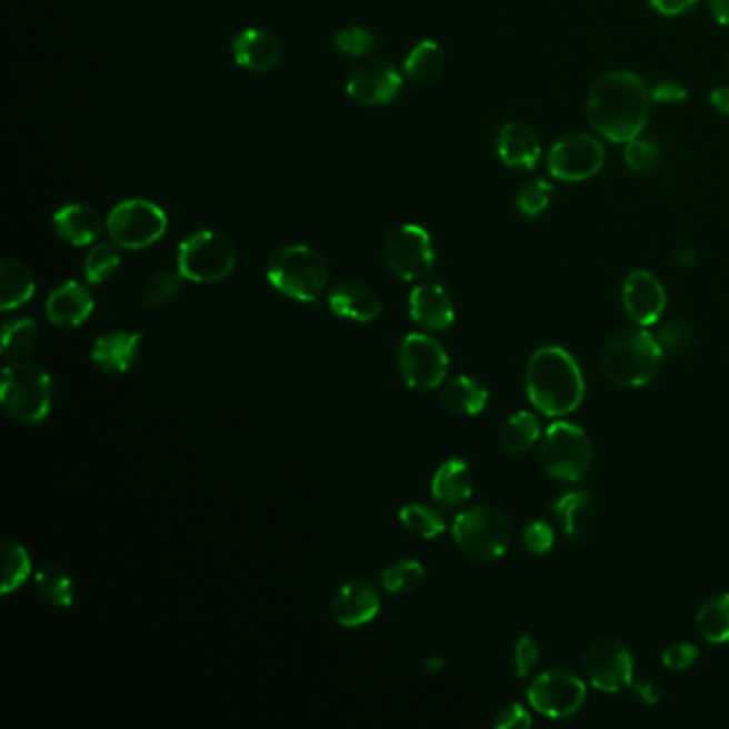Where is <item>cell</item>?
<instances>
[{"label": "cell", "mask_w": 729, "mask_h": 729, "mask_svg": "<svg viewBox=\"0 0 729 729\" xmlns=\"http://www.w3.org/2000/svg\"><path fill=\"white\" fill-rule=\"evenodd\" d=\"M268 281L287 298L314 302L326 289L328 263L314 249L291 244L270 257Z\"/></svg>", "instance_id": "cell-4"}, {"label": "cell", "mask_w": 729, "mask_h": 729, "mask_svg": "<svg viewBox=\"0 0 729 729\" xmlns=\"http://www.w3.org/2000/svg\"><path fill=\"white\" fill-rule=\"evenodd\" d=\"M522 541H525V548L535 555V557H543L552 550L555 546V529L548 520H531L527 527H525V533H522Z\"/></svg>", "instance_id": "cell-42"}, {"label": "cell", "mask_w": 729, "mask_h": 729, "mask_svg": "<svg viewBox=\"0 0 729 729\" xmlns=\"http://www.w3.org/2000/svg\"><path fill=\"white\" fill-rule=\"evenodd\" d=\"M451 535L465 557L473 561H497L509 548L511 527L506 513L497 507L477 506L456 516Z\"/></svg>", "instance_id": "cell-5"}, {"label": "cell", "mask_w": 729, "mask_h": 729, "mask_svg": "<svg viewBox=\"0 0 729 729\" xmlns=\"http://www.w3.org/2000/svg\"><path fill=\"white\" fill-rule=\"evenodd\" d=\"M531 726H533L531 712L518 701L507 703L506 708L495 719V728L497 729H529Z\"/></svg>", "instance_id": "cell-46"}, {"label": "cell", "mask_w": 729, "mask_h": 729, "mask_svg": "<svg viewBox=\"0 0 729 729\" xmlns=\"http://www.w3.org/2000/svg\"><path fill=\"white\" fill-rule=\"evenodd\" d=\"M676 259H678V263H682V266H691V263L696 261V253H693V249H682V251H678Z\"/></svg>", "instance_id": "cell-52"}, {"label": "cell", "mask_w": 729, "mask_h": 729, "mask_svg": "<svg viewBox=\"0 0 729 729\" xmlns=\"http://www.w3.org/2000/svg\"><path fill=\"white\" fill-rule=\"evenodd\" d=\"M34 585L39 595L58 608H69L73 603L76 597V589H73V580L69 578V573H64L58 567H43L34 573Z\"/></svg>", "instance_id": "cell-32"}, {"label": "cell", "mask_w": 729, "mask_h": 729, "mask_svg": "<svg viewBox=\"0 0 729 729\" xmlns=\"http://www.w3.org/2000/svg\"><path fill=\"white\" fill-rule=\"evenodd\" d=\"M582 672L597 691L618 693L633 682V655L625 642L601 638L585 650Z\"/></svg>", "instance_id": "cell-12"}, {"label": "cell", "mask_w": 729, "mask_h": 729, "mask_svg": "<svg viewBox=\"0 0 729 729\" xmlns=\"http://www.w3.org/2000/svg\"><path fill=\"white\" fill-rule=\"evenodd\" d=\"M661 161V148L648 138H633L625 143V163L633 173H650Z\"/></svg>", "instance_id": "cell-39"}, {"label": "cell", "mask_w": 729, "mask_h": 729, "mask_svg": "<svg viewBox=\"0 0 729 729\" xmlns=\"http://www.w3.org/2000/svg\"><path fill=\"white\" fill-rule=\"evenodd\" d=\"M386 257L402 281H418L435 266V249L430 233L420 224H402L393 231L386 247Z\"/></svg>", "instance_id": "cell-14"}, {"label": "cell", "mask_w": 729, "mask_h": 729, "mask_svg": "<svg viewBox=\"0 0 729 729\" xmlns=\"http://www.w3.org/2000/svg\"><path fill=\"white\" fill-rule=\"evenodd\" d=\"M629 689H631V693L638 700L642 701V703H648V706H652V703L661 700V687L655 685L652 680H633L629 685Z\"/></svg>", "instance_id": "cell-49"}, {"label": "cell", "mask_w": 729, "mask_h": 729, "mask_svg": "<svg viewBox=\"0 0 729 729\" xmlns=\"http://www.w3.org/2000/svg\"><path fill=\"white\" fill-rule=\"evenodd\" d=\"M141 334L110 332L99 338L92 347V362L106 372L122 375L140 358Z\"/></svg>", "instance_id": "cell-23"}, {"label": "cell", "mask_w": 729, "mask_h": 729, "mask_svg": "<svg viewBox=\"0 0 729 729\" xmlns=\"http://www.w3.org/2000/svg\"><path fill=\"white\" fill-rule=\"evenodd\" d=\"M539 460L552 479L562 483L580 481L592 462L589 435L571 421H552L541 437Z\"/></svg>", "instance_id": "cell-7"}, {"label": "cell", "mask_w": 729, "mask_h": 729, "mask_svg": "<svg viewBox=\"0 0 729 729\" xmlns=\"http://www.w3.org/2000/svg\"><path fill=\"white\" fill-rule=\"evenodd\" d=\"M698 657H700V648L691 642H676L661 652L663 666L672 672L689 670L698 661Z\"/></svg>", "instance_id": "cell-45"}, {"label": "cell", "mask_w": 729, "mask_h": 729, "mask_svg": "<svg viewBox=\"0 0 729 729\" xmlns=\"http://www.w3.org/2000/svg\"><path fill=\"white\" fill-rule=\"evenodd\" d=\"M497 154L507 168L535 169L541 159V143L531 127L507 122L497 136Z\"/></svg>", "instance_id": "cell-21"}, {"label": "cell", "mask_w": 729, "mask_h": 729, "mask_svg": "<svg viewBox=\"0 0 729 729\" xmlns=\"http://www.w3.org/2000/svg\"><path fill=\"white\" fill-rule=\"evenodd\" d=\"M118 244L116 242H99L94 244L84 261L86 281L92 284H103L110 281L116 270L120 268V253H118Z\"/></svg>", "instance_id": "cell-36"}, {"label": "cell", "mask_w": 729, "mask_h": 729, "mask_svg": "<svg viewBox=\"0 0 729 729\" xmlns=\"http://www.w3.org/2000/svg\"><path fill=\"white\" fill-rule=\"evenodd\" d=\"M334 46L338 52L349 54V57H366L377 48V39L370 30L351 27V29L340 30L334 37Z\"/></svg>", "instance_id": "cell-40"}, {"label": "cell", "mask_w": 729, "mask_h": 729, "mask_svg": "<svg viewBox=\"0 0 729 729\" xmlns=\"http://www.w3.org/2000/svg\"><path fill=\"white\" fill-rule=\"evenodd\" d=\"M106 224L120 249L140 251L166 236L168 214L148 199H127L113 208Z\"/></svg>", "instance_id": "cell-9"}, {"label": "cell", "mask_w": 729, "mask_h": 729, "mask_svg": "<svg viewBox=\"0 0 729 729\" xmlns=\"http://www.w3.org/2000/svg\"><path fill=\"white\" fill-rule=\"evenodd\" d=\"M473 495V476L467 462L448 460L432 477V499L446 509L465 506Z\"/></svg>", "instance_id": "cell-24"}, {"label": "cell", "mask_w": 729, "mask_h": 729, "mask_svg": "<svg viewBox=\"0 0 729 729\" xmlns=\"http://www.w3.org/2000/svg\"><path fill=\"white\" fill-rule=\"evenodd\" d=\"M231 57L240 67L263 73V71L274 69L281 62V41L268 30H242L231 41Z\"/></svg>", "instance_id": "cell-18"}, {"label": "cell", "mask_w": 729, "mask_h": 729, "mask_svg": "<svg viewBox=\"0 0 729 729\" xmlns=\"http://www.w3.org/2000/svg\"><path fill=\"white\" fill-rule=\"evenodd\" d=\"M381 610V599L366 580H353L338 590L332 601V615L340 627L356 629L370 622Z\"/></svg>", "instance_id": "cell-17"}, {"label": "cell", "mask_w": 729, "mask_h": 729, "mask_svg": "<svg viewBox=\"0 0 729 729\" xmlns=\"http://www.w3.org/2000/svg\"><path fill=\"white\" fill-rule=\"evenodd\" d=\"M34 293V279L29 268L4 259L0 263V309L13 310L27 304Z\"/></svg>", "instance_id": "cell-28"}, {"label": "cell", "mask_w": 729, "mask_h": 729, "mask_svg": "<svg viewBox=\"0 0 729 729\" xmlns=\"http://www.w3.org/2000/svg\"><path fill=\"white\" fill-rule=\"evenodd\" d=\"M710 11L721 27L729 29V0H710Z\"/></svg>", "instance_id": "cell-51"}, {"label": "cell", "mask_w": 729, "mask_h": 729, "mask_svg": "<svg viewBox=\"0 0 729 729\" xmlns=\"http://www.w3.org/2000/svg\"><path fill=\"white\" fill-rule=\"evenodd\" d=\"M236 268L233 244L217 231H196L178 249V272L193 282L223 281Z\"/></svg>", "instance_id": "cell-8"}, {"label": "cell", "mask_w": 729, "mask_h": 729, "mask_svg": "<svg viewBox=\"0 0 729 729\" xmlns=\"http://www.w3.org/2000/svg\"><path fill=\"white\" fill-rule=\"evenodd\" d=\"M400 88L402 76L388 60H366L347 80L349 97L364 106H386L398 97Z\"/></svg>", "instance_id": "cell-16"}, {"label": "cell", "mask_w": 729, "mask_h": 729, "mask_svg": "<svg viewBox=\"0 0 729 729\" xmlns=\"http://www.w3.org/2000/svg\"><path fill=\"white\" fill-rule=\"evenodd\" d=\"M606 163V148L589 133L565 136L550 148L548 169L562 182H585Z\"/></svg>", "instance_id": "cell-13"}, {"label": "cell", "mask_w": 729, "mask_h": 729, "mask_svg": "<svg viewBox=\"0 0 729 729\" xmlns=\"http://www.w3.org/2000/svg\"><path fill=\"white\" fill-rule=\"evenodd\" d=\"M655 338L659 340L663 351H682L693 340V326L682 319H673L670 323H663Z\"/></svg>", "instance_id": "cell-43"}, {"label": "cell", "mask_w": 729, "mask_h": 729, "mask_svg": "<svg viewBox=\"0 0 729 729\" xmlns=\"http://www.w3.org/2000/svg\"><path fill=\"white\" fill-rule=\"evenodd\" d=\"M0 400L13 420L39 423L52 407V379L41 366L16 362L2 370Z\"/></svg>", "instance_id": "cell-6"}, {"label": "cell", "mask_w": 729, "mask_h": 729, "mask_svg": "<svg viewBox=\"0 0 729 729\" xmlns=\"http://www.w3.org/2000/svg\"><path fill=\"white\" fill-rule=\"evenodd\" d=\"M668 304L661 281L648 270H633L622 282V307L638 328L659 323Z\"/></svg>", "instance_id": "cell-15"}, {"label": "cell", "mask_w": 729, "mask_h": 729, "mask_svg": "<svg viewBox=\"0 0 729 729\" xmlns=\"http://www.w3.org/2000/svg\"><path fill=\"white\" fill-rule=\"evenodd\" d=\"M54 229L64 242L88 247L103 233V221L94 208L86 203H69L54 214Z\"/></svg>", "instance_id": "cell-22"}, {"label": "cell", "mask_w": 729, "mask_h": 729, "mask_svg": "<svg viewBox=\"0 0 729 729\" xmlns=\"http://www.w3.org/2000/svg\"><path fill=\"white\" fill-rule=\"evenodd\" d=\"M541 650L533 636H522L518 638L516 648H513V672L518 678H529L535 672L539 663Z\"/></svg>", "instance_id": "cell-44"}, {"label": "cell", "mask_w": 729, "mask_h": 729, "mask_svg": "<svg viewBox=\"0 0 729 729\" xmlns=\"http://www.w3.org/2000/svg\"><path fill=\"white\" fill-rule=\"evenodd\" d=\"M30 576L29 552L13 541L2 543V595L20 589Z\"/></svg>", "instance_id": "cell-35"}, {"label": "cell", "mask_w": 729, "mask_h": 729, "mask_svg": "<svg viewBox=\"0 0 729 729\" xmlns=\"http://www.w3.org/2000/svg\"><path fill=\"white\" fill-rule=\"evenodd\" d=\"M701 638L710 645L729 642V592L710 597L696 617Z\"/></svg>", "instance_id": "cell-29"}, {"label": "cell", "mask_w": 729, "mask_h": 729, "mask_svg": "<svg viewBox=\"0 0 729 729\" xmlns=\"http://www.w3.org/2000/svg\"><path fill=\"white\" fill-rule=\"evenodd\" d=\"M541 439V426L531 411H518L501 430V449L509 456H520Z\"/></svg>", "instance_id": "cell-30"}, {"label": "cell", "mask_w": 729, "mask_h": 729, "mask_svg": "<svg viewBox=\"0 0 729 729\" xmlns=\"http://www.w3.org/2000/svg\"><path fill=\"white\" fill-rule=\"evenodd\" d=\"M400 522L402 527L421 539H435L446 531L443 516L432 507L411 503L400 509Z\"/></svg>", "instance_id": "cell-34"}, {"label": "cell", "mask_w": 729, "mask_h": 729, "mask_svg": "<svg viewBox=\"0 0 729 729\" xmlns=\"http://www.w3.org/2000/svg\"><path fill=\"white\" fill-rule=\"evenodd\" d=\"M328 304L338 317L368 323L381 314L379 298L358 282H340L328 293Z\"/></svg>", "instance_id": "cell-25"}, {"label": "cell", "mask_w": 729, "mask_h": 729, "mask_svg": "<svg viewBox=\"0 0 729 729\" xmlns=\"http://www.w3.org/2000/svg\"><path fill=\"white\" fill-rule=\"evenodd\" d=\"M398 368L409 388L435 390L448 375V351L437 338L416 332L400 342Z\"/></svg>", "instance_id": "cell-11"}, {"label": "cell", "mask_w": 729, "mask_h": 729, "mask_svg": "<svg viewBox=\"0 0 729 729\" xmlns=\"http://www.w3.org/2000/svg\"><path fill=\"white\" fill-rule=\"evenodd\" d=\"M37 342V323L22 317V319H11L2 326V356L9 360H18L29 356Z\"/></svg>", "instance_id": "cell-33"}, {"label": "cell", "mask_w": 729, "mask_h": 729, "mask_svg": "<svg viewBox=\"0 0 729 729\" xmlns=\"http://www.w3.org/2000/svg\"><path fill=\"white\" fill-rule=\"evenodd\" d=\"M409 312L416 323L430 332H443L453 323L449 293L437 282L418 284L409 296Z\"/></svg>", "instance_id": "cell-19"}, {"label": "cell", "mask_w": 729, "mask_h": 729, "mask_svg": "<svg viewBox=\"0 0 729 729\" xmlns=\"http://www.w3.org/2000/svg\"><path fill=\"white\" fill-rule=\"evenodd\" d=\"M663 362V347L645 328H627L612 334L603 347L601 364L618 388H645Z\"/></svg>", "instance_id": "cell-3"}, {"label": "cell", "mask_w": 729, "mask_h": 729, "mask_svg": "<svg viewBox=\"0 0 729 729\" xmlns=\"http://www.w3.org/2000/svg\"><path fill=\"white\" fill-rule=\"evenodd\" d=\"M446 67V54L439 43L421 41L405 60V73L416 82L435 80Z\"/></svg>", "instance_id": "cell-31"}, {"label": "cell", "mask_w": 729, "mask_h": 729, "mask_svg": "<svg viewBox=\"0 0 729 729\" xmlns=\"http://www.w3.org/2000/svg\"><path fill=\"white\" fill-rule=\"evenodd\" d=\"M443 666H446V663H443L441 657H430V659L426 661V670H428V672H439Z\"/></svg>", "instance_id": "cell-53"}, {"label": "cell", "mask_w": 729, "mask_h": 729, "mask_svg": "<svg viewBox=\"0 0 729 729\" xmlns=\"http://www.w3.org/2000/svg\"><path fill=\"white\" fill-rule=\"evenodd\" d=\"M650 110V88L633 71H612L590 86L587 116L603 140L627 143L642 136Z\"/></svg>", "instance_id": "cell-1"}, {"label": "cell", "mask_w": 729, "mask_h": 729, "mask_svg": "<svg viewBox=\"0 0 729 729\" xmlns=\"http://www.w3.org/2000/svg\"><path fill=\"white\" fill-rule=\"evenodd\" d=\"M552 511L561 525L562 533L569 539H578L590 529L592 497L585 490H569L552 503Z\"/></svg>", "instance_id": "cell-26"}, {"label": "cell", "mask_w": 729, "mask_h": 729, "mask_svg": "<svg viewBox=\"0 0 729 729\" xmlns=\"http://www.w3.org/2000/svg\"><path fill=\"white\" fill-rule=\"evenodd\" d=\"M650 97H652V103L672 106V103H682L689 97V92L685 84H680L676 80H663L650 88Z\"/></svg>", "instance_id": "cell-47"}, {"label": "cell", "mask_w": 729, "mask_h": 729, "mask_svg": "<svg viewBox=\"0 0 729 729\" xmlns=\"http://www.w3.org/2000/svg\"><path fill=\"white\" fill-rule=\"evenodd\" d=\"M527 700L541 717L567 719L585 706L587 682L567 668H550L531 682Z\"/></svg>", "instance_id": "cell-10"}, {"label": "cell", "mask_w": 729, "mask_h": 729, "mask_svg": "<svg viewBox=\"0 0 729 729\" xmlns=\"http://www.w3.org/2000/svg\"><path fill=\"white\" fill-rule=\"evenodd\" d=\"M182 279L184 277L180 272H171V270L159 272L146 287V302L150 307L168 304L169 300H173L178 296V291L182 287Z\"/></svg>", "instance_id": "cell-41"}, {"label": "cell", "mask_w": 729, "mask_h": 729, "mask_svg": "<svg viewBox=\"0 0 729 729\" xmlns=\"http://www.w3.org/2000/svg\"><path fill=\"white\" fill-rule=\"evenodd\" d=\"M648 2L657 13H661L666 18H676V16H682L689 9H693L700 0H648Z\"/></svg>", "instance_id": "cell-48"}, {"label": "cell", "mask_w": 729, "mask_h": 729, "mask_svg": "<svg viewBox=\"0 0 729 729\" xmlns=\"http://www.w3.org/2000/svg\"><path fill=\"white\" fill-rule=\"evenodd\" d=\"M94 310L92 293L80 282H62L46 302V314L58 328H78Z\"/></svg>", "instance_id": "cell-20"}, {"label": "cell", "mask_w": 729, "mask_h": 729, "mask_svg": "<svg viewBox=\"0 0 729 729\" xmlns=\"http://www.w3.org/2000/svg\"><path fill=\"white\" fill-rule=\"evenodd\" d=\"M527 396L535 409L552 420L573 413L587 393L585 375L562 347H539L527 364Z\"/></svg>", "instance_id": "cell-2"}, {"label": "cell", "mask_w": 729, "mask_h": 729, "mask_svg": "<svg viewBox=\"0 0 729 729\" xmlns=\"http://www.w3.org/2000/svg\"><path fill=\"white\" fill-rule=\"evenodd\" d=\"M441 402L456 416H477L488 402V390L471 377H456L446 383Z\"/></svg>", "instance_id": "cell-27"}, {"label": "cell", "mask_w": 729, "mask_h": 729, "mask_svg": "<svg viewBox=\"0 0 729 729\" xmlns=\"http://www.w3.org/2000/svg\"><path fill=\"white\" fill-rule=\"evenodd\" d=\"M710 103L717 112L729 116V86H719L710 92Z\"/></svg>", "instance_id": "cell-50"}, {"label": "cell", "mask_w": 729, "mask_h": 729, "mask_svg": "<svg viewBox=\"0 0 729 729\" xmlns=\"http://www.w3.org/2000/svg\"><path fill=\"white\" fill-rule=\"evenodd\" d=\"M421 580H423V567H421V562L413 561V559L393 562L381 576L383 589L392 595L409 592V590L420 587Z\"/></svg>", "instance_id": "cell-37"}, {"label": "cell", "mask_w": 729, "mask_h": 729, "mask_svg": "<svg viewBox=\"0 0 729 729\" xmlns=\"http://www.w3.org/2000/svg\"><path fill=\"white\" fill-rule=\"evenodd\" d=\"M552 197H555V187L548 180H533L520 189V193L516 197V208L520 214L537 219L550 208Z\"/></svg>", "instance_id": "cell-38"}]
</instances>
